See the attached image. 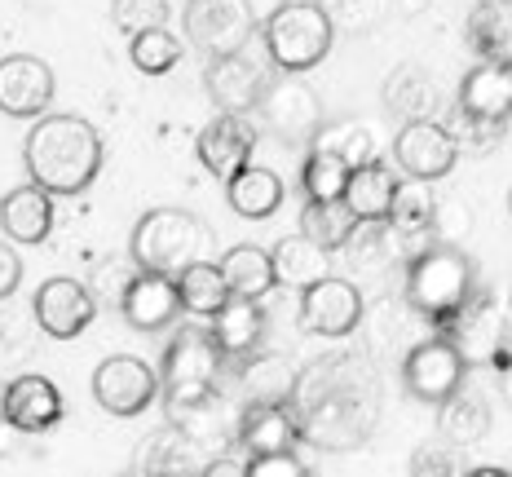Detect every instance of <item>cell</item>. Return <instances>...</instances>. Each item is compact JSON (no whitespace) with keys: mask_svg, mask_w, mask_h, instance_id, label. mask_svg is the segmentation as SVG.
<instances>
[{"mask_svg":"<svg viewBox=\"0 0 512 477\" xmlns=\"http://www.w3.org/2000/svg\"><path fill=\"white\" fill-rule=\"evenodd\" d=\"M380 380L362 354H323L296 371V389L287 398L301 438L323 451H354L380 424Z\"/></svg>","mask_w":512,"mask_h":477,"instance_id":"obj_1","label":"cell"},{"mask_svg":"<svg viewBox=\"0 0 512 477\" xmlns=\"http://www.w3.org/2000/svg\"><path fill=\"white\" fill-rule=\"evenodd\" d=\"M102 133L84 115L45 111L27 133L23 164L27 177L40 182L49 195H84L102 173Z\"/></svg>","mask_w":512,"mask_h":477,"instance_id":"obj_2","label":"cell"},{"mask_svg":"<svg viewBox=\"0 0 512 477\" xmlns=\"http://www.w3.org/2000/svg\"><path fill=\"white\" fill-rule=\"evenodd\" d=\"M477 288H482L477 265L468 252H460V243H433L407 261V301L433 327L451 318Z\"/></svg>","mask_w":512,"mask_h":477,"instance_id":"obj_3","label":"cell"},{"mask_svg":"<svg viewBox=\"0 0 512 477\" xmlns=\"http://www.w3.org/2000/svg\"><path fill=\"white\" fill-rule=\"evenodd\" d=\"M208 248L212 230L186 208H151L146 217H137L133 239H128V257L137 261V270L173 274V279L186 265L204 261Z\"/></svg>","mask_w":512,"mask_h":477,"instance_id":"obj_4","label":"cell"},{"mask_svg":"<svg viewBox=\"0 0 512 477\" xmlns=\"http://www.w3.org/2000/svg\"><path fill=\"white\" fill-rule=\"evenodd\" d=\"M512 124V58H486L473 67L455 93L451 106V133L455 142L468 137L473 146L499 142Z\"/></svg>","mask_w":512,"mask_h":477,"instance_id":"obj_5","label":"cell"},{"mask_svg":"<svg viewBox=\"0 0 512 477\" xmlns=\"http://www.w3.org/2000/svg\"><path fill=\"white\" fill-rule=\"evenodd\" d=\"M261 40H265V49H270L274 67L301 76V71L318 67V62L332 53L336 23L327 18L323 0H283V5H274L270 18H265Z\"/></svg>","mask_w":512,"mask_h":477,"instance_id":"obj_6","label":"cell"},{"mask_svg":"<svg viewBox=\"0 0 512 477\" xmlns=\"http://www.w3.org/2000/svg\"><path fill=\"white\" fill-rule=\"evenodd\" d=\"M221 363H226V349L217 345L212 327H195V323L181 327L173 336V345L164 349V371H159L168 416L204 402L221 380Z\"/></svg>","mask_w":512,"mask_h":477,"instance_id":"obj_7","label":"cell"},{"mask_svg":"<svg viewBox=\"0 0 512 477\" xmlns=\"http://www.w3.org/2000/svg\"><path fill=\"white\" fill-rule=\"evenodd\" d=\"M204 84H208V98L217 102L221 111H234V115L256 111L265 98V89L274 84V58H270V49H265L261 31H256V40L243 45L239 53L208 58Z\"/></svg>","mask_w":512,"mask_h":477,"instance_id":"obj_8","label":"cell"},{"mask_svg":"<svg viewBox=\"0 0 512 477\" xmlns=\"http://www.w3.org/2000/svg\"><path fill=\"white\" fill-rule=\"evenodd\" d=\"M437 332L460 349L468 367H482V363L504 367L508 363V345H512L508 323H504V310L495 305V296H490V288H477L451 318L437 323Z\"/></svg>","mask_w":512,"mask_h":477,"instance_id":"obj_9","label":"cell"},{"mask_svg":"<svg viewBox=\"0 0 512 477\" xmlns=\"http://www.w3.org/2000/svg\"><path fill=\"white\" fill-rule=\"evenodd\" d=\"M186 36L190 45L208 58H221V53H239L243 45L256 40V14L248 0H190L186 5Z\"/></svg>","mask_w":512,"mask_h":477,"instance_id":"obj_10","label":"cell"},{"mask_svg":"<svg viewBox=\"0 0 512 477\" xmlns=\"http://www.w3.org/2000/svg\"><path fill=\"white\" fill-rule=\"evenodd\" d=\"M159 389H164L159 376L133 354H115L93 371V398H98V407L111 411V416H142L155 402Z\"/></svg>","mask_w":512,"mask_h":477,"instance_id":"obj_11","label":"cell"},{"mask_svg":"<svg viewBox=\"0 0 512 477\" xmlns=\"http://www.w3.org/2000/svg\"><path fill=\"white\" fill-rule=\"evenodd\" d=\"M464 376H468L464 354L451 341H446V336L415 345L411 354L402 358V380H407V389L420 402H433V407L451 398L455 389L464 385Z\"/></svg>","mask_w":512,"mask_h":477,"instance_id":"obj_12","label":"cell"},{"mask_svg":"<svg viewBox=\"0 0 512 477\" xmlns=\"http://www.w3.org/2000/svg\"><path fill=\"white\" fill-rule=\"evenodd\" d=\"M358 323H362V292H358V283L327 274V279L309 283V288L301 292V327H305V332L336 341V336L354 332Z\"/></svg>","mask_w":512,"mask_h":477,"instance_id":"obj_13","label":"cell"},{"mask_svg":"<svg viewBox=\"0 0 512 477\" xmlns=\"http://www.w3.org/2000/svg\"><path fill=\"white\" fill-rule=\"evenodd\" d=\"M393 159L407 168V177L437 182V177H446L455 168L460 142H455V133L437 120H407L402 133L393 137Z\"/></svg>","mask_w":512,"mask_h":477,"instance_id":"obj_14","label":"cell"},{"mask_svg":"<svg viewBox=\"0 0 512 477\" xmlns=\"http://www.w3.org/2000/svg\"><path fill=\"white\" fill-rule=\"evenodd\" d=\"M31 314H36L40 332L53 336V341H71L98 314V296L93 288H84L80 279H49L36 288V301H31Z\"/></svg>","mask_w":512,"mask_h":477,"instance_id":"obj_15","label":"cell"},{"mask_svg":"<svg viewBox=\"0 0 512 477\" xmlns=\"http://www.w3.org/2000/svg\"><path fill=\"white\" fill-rule=\"evenodd\" d=\"M256 111H261V120L270 124V133L287 137V142H314V133L323 129L318 93L301 80H274Z\"/></svg>","mask_w":512,"mask_h":477,"instance_id":"obj_16","label":"cell"},{"mask_svg":"<svg viewBox=\"0 0 512 477\" xmlns=\"http://www.w3.org/2000/svg\"><path fill=\"white\" fill-rule=\"evenodd\" d=\"M53 71L49 62L31 58V53H9L0 58V111L14 115V120H31V115H45L53 102Z\"/></svg>","mask_w":512,"mask_h":477,"instance_id":"obj_17","label":"cell"},{"mask_svg":"<svg viewBox=\"0 0 512 477\" xmlns=\"http://www.w3.org/2000/svg\"><path fill=\"white\" fill-rule=\"evenodd\" d=\"M181 310H186V305H181V288H177L173 274L137 270L133 283H128L124 296H120L124 323L137 327V332H159V327H168Z\"/></svg>","mask_w":512,"mask_h":477,"instance_id":"obj_18","label":"cell"},{"mask_svg":"<svg viewBox=\"0 0 512 477\" xmlns=\"http://www.w3.org/2000/svg\"><path fill=\"white\" fill-rule=\"evenodd\" d=\"M67 416V402H62L58 385L40 371L9 380L5 385V424L18 433H49L53 424Z\"/></svg>","mask_w":512,"mask_h":477,"instance_id":"obj_19","label":"cell"},{"mask_svg":"<svg viewBox=\"0 0 512 477\" xmlns=\"http://www.w3.org/2000/svg\"><path fill=\"white\" fill-rule=\"evenodd\" d=\"M195 151H199V164L208 168L217 182H230L239 168H248L252 164V151H256V129L243 115H234V111H221L217 120L208 124L204 133H199V142H195Z\"/></svg>","mask_w":512,"mask_h":477,"instance_id":"obj_20","label":"cell"},{"mask_svg":"<svg viewBox=\"0 0 512 477\" xmlns=\"http://www.w3.org/2000/svg\"><path fill=\"white\" fill-rule=\"evenodd\" d=\"M0 230L14 243H45L53 230V199L40 182H27L0 199Z\"/></svg>","mask_w":512,"mask_h":477,"instance_id":"obj_21","label":"cell"},{"mask_svg":"<svg viewBox=\"0 0 512 477\" xmlns=\"http://www.w3.org/2000/svg\"><path fill=\"white\" fill-rule=\"evenodd\" d=\"M239 438L252 455L261 451H283L296 447L301 429H296V416L287 402H243L239 411Z\"/></svg>","mask_w":512,"mask_h":477,"instance_id":"obj_22","label":"cell"},{"mask_svg":"<svg viewBox=\"0 0 512 477\" xmlns=\"http://www.w3.org/2000/svg\"><path fill=\"white\" fill-rule=\"evenodd\" d=\"M384 106H389L402 124L407 120H433V111L442 106V84H437L433 71L407 62V67H398L389 80H384Z\"/></svg>","mask_w":512,"mask_h":477,"instance_id":"obj_23","label":"cell"},{"mask_svg":"<svg viewBox=\"0 0 512 477\" xmlns=\"http://www.w3.org/2000/svg\"><path fill=\"white\" fill-rule=\"evenodd\" d=\"M212 336L226 349V358H252L265 336V310L256 296H230L217 314H212Z\"/></svg>","mask_w":512,"mask_h":477,"instance_id":"obj_24","label":"cell"},{"mask_svg":"<svg viewBox=\"0 0 512 477\" xmlns=\"http://www.w3.org/2000/svg\"><path fill=\"white\" fill-rule=\"evenodd\" d=\"M283 177L274 173V168H261V164H248V168H239V173L226 182V199H230V208L239 212V217H248V221H265V217H274L283 204Z\"/></svg>","mask_w":512,"mask_h":477,"instance_id":"obj_25","label":"cell"},{"mask_svg":"<svg viewBox=\"0 0 512 477\" xmlns=\"http://www.w3.org/2000/svg\"><path fill=\"white\" fill-rule=\"evenodd\" d=\"M274 274H279V283L283 288H296V292H305L309 283H318V279H327L332 274V252L323 248V243H314L301 230V235H287L274 243Z\"/></svg>","mask_w":512,"mask_h":477,"instance_id":"obj_26","label":"cell"},{"mask_svg":"<svg viewBox=\"0 0 512 477\" xmlns=\"http://www.w3.org/2000/svg\"><path fill=\"white\" fill-rule=\"evenodd\" d=\"M393 195H398V177L393 168L376 155L371 164H358L349 173V186H345V204L354 208L358 221H384L393 208Z\"/></svg>","mask_w":512,"mask_h":477,"instance_id":"obj_27","label":"cell"},{"mask_svg":"<svg viewBox=\"0 0 512 477\" xmlns=\"http://www.w3.org/2000/svg\"><path fill=\"white\" fill-rule=\"evenodd\" d=\"M437 429L455 447H477L490 433V407L477 389L460 385L446 402H437Z\"/></svg>","mask_w":512,"mask_h":477,"instance_id":"obj_28","label":"cell"},{"mask_svg":"<svg viewBox=\"0 0 512 477\" xmlns=\"http://www.w3.org/2000/svg\"><path fill=\"white\" fill-rule=\"evenodd\" d=\"M137 469L146 473H204V460L195 455V438L181 424L168 420L164 429H155L146 438V451L137 460Z\"/></svg>","mask_w":512,"mask_h":477,"instance_id":"obj_29","label":"cell"},{"mask_svg":"<svg viewBox=\"0 0 512 477\" xmlns=\"http://www.w3.org/2000/svg\"><path fill=\"white\" fill-rule=\"evenodd\" d=\"M177 288H181V305H186V314H195V318H212L234 296L226 274H221V261H208V257L186 265V270L177 274Z\"/></svg>","mask_w":512,"mask_h":477,"instance_id":"obj_30","label":"cell"},{"mask_svg":"<svg viewBox=\"0 0 512 477\" xmlns=\"http://www.w3.org/2000/svg\"><path fill=\"white\" fill-rule=\"evenodd\" d=\"M221 274H226L234 296H256V301L279 283V274H274V257L265 248H256V243H239V248H230L226 257H221Z\"/></svg>","mask_w":512,"mask_h":477,"instance_id":"obj_31","label":"cell"},{"mask_svg":"<svg viewBox=\"0 0 512 477\" xmlns=\"http://www.w3.org/2000/svg\"><path fill=\"white\" fill-rule=\"evenodd\" d=\"M301 230L314 243H323L327 252H340L358 230V217L345 199H305L301 208Z\"/></svg>","mask_w":512,"mask_h":477,"instance_id":"obj_32","label":"cell"},{"mask_svg":"<svg viewBox=\"0 0 512 477\" xmlns=\"http://www.w3.org/2000/svg\"><path fill=\"white\" fill-rule=\"evenodd\" d=\"M468 45L482 58H512V9L504 0H477L468 14Z\"/></svg>","mask_w":512,"mask_h":477,"instance_id":"obj_33","label":"cell"},{"mask_svg":"<svg viewBox=\"0 0 512 477\" xmlns=\"http://www.w3.org/2000/svg\"><path fill=\"white\" fill-rule=\"evenodd\" d=\"M296 389V371L287 358H252L248 367H239V394L243 402H287Z\"/></svg>","mask_w":512,"mask_h":477,"instance_id":"obj_34","label":"cell"},{"mask_svg":"<svg viewBox=\"0 0 512 477\" xmlns=\"http://www.w3.org/2000/svg\"><path fill=\"white\" fill-rule=\"evenodd\" d=\"M349 173H354V168H349L340 155L314 151V146H309V159H305V168H301L305 199H345Z\"/></svg>","mask_w":512,"mask_h":477,"instance_id":"obj_35","label":"cell"},{"mask_svg":"<svg viewBox=\"0 0 512 477\" xmlns=\"http://www.w3.org/2000/svg\"><path fill=\"white\" fill-rule=\"evenodd\" d=\"M128 53H133V67L146 71V76H164L181 62V45L168 27H146V31H133L128 40Z\"/></svg>","mask_w":512,"mask_h":477,"instance_id":"obj_36","label":"cell"},{"mask_svg":"<svg viewBox=\"0 0 512 477\" xmlns=\"http://www.w3.org/2000/svg\"><path fill=\"white\" fill-rule=\"evenodd\" d=\"M314 151H332L340 155L349 168H358V164H371L376 159V137H371L362 124H323V129L314 133Z\"/></svg>","mask_w":512,"mask_h":477,"instance_id":"obj_37","label":"cell"},{"mask_svg":"<svg viewBox=\"0 0 512 477\" xmlns=\"http://www.w3.org/2000/svg\"><path fill=\"white\" fill-rule=\"evenodd\" d=\"M411 469L415 473H473L477 464L464 455V447H455V442H429V447H420L411 455Z\"/></svg>","mask_w":512,"mask_h":477,"instance_id":"obj_38","label":"cell"},{"mask_svg":"<svg viewBox=\"0 0 512 477\" xmlns=\"http://www.w3.org/2000/svg\"><path fill=\"white\" fill-rule=\"evenodd\" d=\"M336 31H367L384 14V0H323Z\"/></svg>","mask_w":512,"mask_h":477,"instance_id":"obj_39","label":"cell"},{"mask_svg":"<svg viewBox=\"0 0 512 477\" xmlns=\"http://www.w3.org/2000/svg\"><path fill=\"white\" fill-rule=\"evenodd\" d=\"M111 18L133 36V31H146V27H164L168 5L164 0H115Z\"/></svg>","mask_w":512,"mask_h":477,"instance_id":"obj_40","label":"cell"},{"mask_svg":"<svg viewBox=\"0 0 512 477\" xmlns=\"http://www.w3.org/2000/svg\"><path fill=\"white\" fill-rule=\"evenodd\" d=\"M464 230H473V212H468L464 199H437V212H433L437 243H460Z\"/></svg>","mask_w":512,"mask_h":477,"instance_id":"obj_41","label":"cell"},{"mask_svg":"<svg viewBox=\"0 0 512 477\" xmlns=\"http://www.w3.org/2000/svg\"><path fill=\"white\" fill-rule=\"evenodd\" d=\"M301 473H305V460L292 447L248 455V477H301Z\"/></svg>","mask_w":512,"mask_h":477,"instance_id":"obj_42","label":"cell"},{"mask_svg":"<svg viewBox=\"0 0 512 477\" xmlns=\"http://www.w3.org/2000/svg\"><path fill=\"white\" fill-rule=\"evenodd\" d=\"M115 265H120V261H102V265H93V296H98V305H102V301H115V305H120L124 288L133 283V265H137V261H128L120 274H115Z\"/></svg>","mask_w":512,"mask_h":477,"instance_id":"obj_43","label":"cell"},{"mask_svg":"<svg viewBox=\"0 0 512 477\" xmlns=\"http://www.w3.org/2000/svg\"><path fill=\"white\" fill-rule=\"evenodd\" d=\"M18 279H23V261H18V252L9 248V243H0V301L14 296Z\"/></svg>","mask_w":512,"mask_h":477,"instance_id":"obj_44","label":"cell"},{"mask_svg":"<svg viewBox=\"0 0 512 477\" xmlns=\"http://www.w3.org/2000/svg\"><path fill=\"white\" fill-rule=\"evenodd\" d=\"M248 473V460L239 455H221V460H204V477H243Z\"/></svg>","mask_w":512,"mask_h":477,"instance_id":"obj_45","label":"cell"},{"mask_svg":"<svg viewBox=\"0 0 512 477\" xmlns=\"http://www.w3.org/2000/svg\"><path fill=\"white\" fill-rule=\"evenodd\" d=\"M499 389H504V398L512 402V354H508V363L499 367Z\"/></svg>","mask_w":512,"mask_h":477,"instance_id":"obj_46","label":"cell"},{"mask_svg":"<svg viewBox=\"0 0 512 477\" xmlns=\"http://www.w3.org/2000/svg\"><path fill=\"white\" fill-rule=\"evenodd\" d=\"M504 323H508V341H512V296L504 301Z\"/></svg>","mask_w":512,"mask_h":477,"instance_id":"obj_47","label":"cell"},{"mask_svg":"<svg viewBox=\"0 0 512 477\" xmlns=\"http://www.w3.org/2000/svg\"><path fill=\"white\" fill-rule=\"evenodd\" d=\"M0 420H5V389H0Z\"/></svg>","mask_w":512,"mask_h":477,"instance_id":"obj_48","label":"cell"},{"mask_svg":"<svg viewBox=\"0 0 512 477\" xmlns=\"http://www.w3.org/2000/svg\"><path fill=\"white\" fill-rule=\"evenodd\" d=\"M411 5H429V0H411Z\"/></svg>","mask_w":512,"mask_h":477,"instance_id":"obj_49","label":"cell"},{"mask_svg":"<svg viewBox=\"0 0 512 477\" xmlns=\"http://www.w3.org/2000/svg\"><path fill=\"white\" fill-rule=\"evenodd\" d=\"M504 5H508V9H512V0H504Z\"/></svg>","mask_w":512,"mask_h":477,"instance_id":"obj_50","label":"cell"},{"mask_svg":"<svg viewBox=\"0 0 512 477\" xmlns=\"http://www.w3.org/2000/svg\"><path fill=\"white\" fill-rule=\"evenodd\" d=\"M508 208H512V195H508Z\"/></svg>","mask_w":512,"mask_h":477,"instance_id":"obj_51","label":"cell"}]
</instances>
